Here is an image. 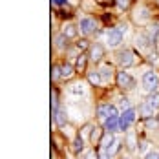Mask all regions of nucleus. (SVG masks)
Segmentation results:
<instances>
[{"label": "nucleus", "mask_w": 159, "mask_h": 159, "mask_svg": "<svg viewBox=\"0 0 159 159\" xmlns=\"http://www.w3.org/2000/svg\"><path fill=\"white\" fill-rule=\"evenodd\" d=\"M125 33H126V28L125 26H119V28H111L106 31L104 35V42L108 48H119L125 40Z\"/></svg>", "instance_id": "1"}, {"label": "nucleus", "mask_w": 159, "mask_h": 159, "mask_svg": "<svg viewBox=\"0 0 159 159\" xmlns=\"http://www.w3.org/2000/svg\"><path fill=\"white\" fill-rule=\"evenodd\" d=\"M143 90L146 93H156L159 88V75L157 71H144L143 73Z\"/></svg>", "instance_id": "2"}, {"label": "nucleus", "mask_w": 159, "mask_h": 159, "mask_svg": "<svg viewBox=\"0 0 159 159\" xmlns=\"http://www.w3.org/2000/svg\"><path fill=\"white\" fill-rule=\"evenodd\" d=\"M119 146H121V141L113 135V134H106L102 139H101V150H104V152H108V156H113L117 150H119Z\"/></svg>", "instance_id": "3"}, {"label": "nucleus", "mask_w": 159, "mask_h": 159, "mask_svg": "<svg viewBox=\"0 0 159 159\" xmlns=\"http://www.w3.org/2000/svg\"><path fill=\"white\" fill-rule=\"evenodd\" d=\"M121 113L117 110V106L115 104H110V102H101L99 106H97V117L101 119V121H106L108 117H119Z\"/></svg>", "instance_id": "4"}, {"label": "nucleus", "mask_w": 159, "mask_h": 159, "mask_svg": "<svg viewBox=\"0 0 159 159\" xmlns=\"http://www.w3.org/2000/svg\"><path fill=\"white\" fill-rule=\"evenodd\" d=\"M134 123H135V110H134V108H128V110H125L121 115H119V126H121V132H126Z\"/></svg>", "instance_id": "5"}, {"label": "nucleus", "mask_w": 159, "mask_h": 159, "mask_svg": "<svg viewBox=\"0 0 159 159\" xmlns=\"http://www.w3.org/2000/svg\"><path fill=\"white\" fill-rule=\"evenodd\" d=\"M79 31L82 35H92V33L97 31V22L95 18H92V16H82L79 20Z\"/></svg>", "instance_id": "6"}, {"label": "nucleus", "mask_w": 159, "mask_h": 159, "mask_svg": "<svg viewBox=\"0 0 159 159\" xmlns=\"http://www.w3.org/2000/svg\"><path fill=\"white\" fill-rule=\"evenodd\" d=\"M117 86L123 88V90H132L135 86V80H134V77L128 71L123 70V71H117Z\"/></svg>", "instance_id": "7"}, {"label": "nucleus", "mask_w": 159, "mask_h": 159, "mask_svg": "<svg viewBox=\"0 0 159 159\" xmlns=\"http://www.w3.org/2000/svg\"><path fill=\"white\" fill-rule=\"evenodd\" d=\"M115 61L119 66H123V68H130L132 64H134V53H132V49H121L119 53H117V57H115Z\"/></svg>", "instance_id": "8"}, {"label": "nucleus", "mask_w": 159, "mask_h": 159, "mask_svg": "<svg viewBox=\"0 0 159 159\" xmlns=\"http://www.w3.org/2000/svg\"><path fill=\"white\" fill-rule=\"evenodd\" d=\"M152 44H154V39L148 35L146 31H143V33H139L137 37H135V46L139 49H148V48H152Z\"/></svg>", "instance_id": "9"}, {"label": "nucleus", "mask_w": 159, "mask_h": 159, "mask_svg": "<svg viewBox=\"0 0 159 159\" xmlns=\"http://www.w3.org/2000/svg\"><path fill=\"white\" fill-rule=\"evenodd\" d=\"M90 61L92 62H101V59L104 57V48L99 44V42H95V44H92L90 46Z\"/></svg>", "instance_id": "10"}, {"label": "nucleus", "mask_w": 159, "mask_h": 159, "mask_svg": "<svg viewBox=\"0 0 159 159\" xmlns=\"http://www.w3.org/2000/svg\"><path fill=\"white\" fill-rule=\"evenodd\" d=\"M68 93L73 97H84L86 95V86H84V82H73L70 88H68Z\"/></svg>", "instance_id": "11"}, {"label": "nucleus", "mask_w": 159, "mask_h": 159, "mask_svg": "<svg viewBox=\"0 0 159 159\" xmlns=\"http://www.w3.org/2000/svg\"><path fill=\"white\" fill-rule=\"evenodd\" d=\"M99 73H101V77H102V80H104V84H106V82H110V80L113 79V66L108 64V62L101 64Z\"/></svg>", "instance_id": "12"}, {"label": "nucleus", "mask_w": 159, "mask_h": 159, "mask_svg": "<svg viewBox=\"0 0 159 159\" xmlns=\"http://www.w3.org/2000/svg\"><path fill=\"white\" fill-rule=\"evenodd\" d=\"M104 130H106V134L121 132V126H119V117H108V119L104 121Z\"/></svg>", "instance_id": "13"}, {"label": "nucleus", "mask_w": 159, "mask_h": 159, "mask_svg": "<svg viewBox=\"0 0 159 159\" xmlns=\"http://www.w3.org/2000/svg\"><path fill=\"white\" fill-rule=\"evenodd\" d=\"M134 18H135V22L144 24L146 20H150V13H148V9H146L144 6H139V7L135 9V15H134Z\"/></svg>", "instance_id": "14"}, {"label": "nucleus", "mask_w": 159, "mask_h": 159, "mask_svg": "<svg viewBox=\"0 0 159 159\" xmlns=\"http://www.w3.org/2000/svg\"><path fill=\"white\" fill-rule=\"evenodd\" d=\"M144 102L148 104V108L154 111V113H157L159 111V93L157 92H156V93H148V97H146Z\"/></svg>", "instance_id": "15"}, {"label": "nucleus", "mask_w": 159, "mask_h": 159, "mask_svg": "<svg viewBox=\"0 0 159 159\" xmlns=\"http://www.w3.org/2000/svg\"><path fill=\"white\" fill-rule=\"evenodd\" d=\"M68 39H75L77 37V33H79V26H75V24H71V22H68V24H64L62 26V31Z\"/></svg>", "instance_id": "16"}, {"label": "nucleus", "mask_w": 159, "mask_h": 159, "mask_svg": "<svg viewBox=\"0 0 159 159\" xmlns=\"http://www.w3.org/2000/svg\"><path fill=\"white\" fill-rule=\"evenodd\" d=\"M68 37L64 35V33H57L55 35V39H53V42H55V48L57 49H66L68 48Z\"/></svg>", "instance_id": "17"}, {"label": "nucleus", "mask_w": 159, "mask_h": 159, "mask_svg": "<svg viewBox=\"0 0 159 159\" xmlns=\"http://www.w3.org/2000/svg\"><path fill=\"white\" fill-rule=\"evenodd\" d=\"M73 71H77L71 64H61V79H70L73 75Z\"/></svg>", "instance_id": "18"}, {"label": "nucleus", "mask_w": 159, "mask_h": 159, "mask_svg": "<svg viewBox=\"0 0 159 159\" xmlns=\"http://www.w3.org/2000/svg\"><path fill=\"white\" fill-rule=\"evenodd\" d=\"M53 119H55V125H57V126H64V125H66V121H68V117H66V111L59 108V110L55 111Z\"/></svg>", "instance_id": "19"}, {"label": "nucleus", "mask_w": 159, "mask_h": 159, "mask_svg": "<svg viewBox=\"0 0 159 159\" xmlns=\"http://www.w3.org/2000/svg\"><path fill=\"white\" fill-rule=\"evenodd\" d=\"M88 80H90L93 86H102V84H104V80H102V77H101L99 71H92V73L88 75Z\"/></svg>", "instance_id": "20"}, {"label": "nucleus", "mask_w": 159, "mask_h": 159, "mask_svg": "<svg viewBox=\"0 0 159 159\" xmlns=\"http://www.w3.org/2000/svg\"><path fill=\"white\" fill-rule=\"evenodd\" d=\"M139 115H141V117H146V119H148V117H154V111L148 108V104H146L144 101L139 104Z\"/></svg>", "instance_id": "21"}, {"label": "nucleus", "mask_w": 159, "mask_h": 159, "mask_svg": "<svg viewBox=\"0 0 159 159\" xmlns=\"http://www.w3.org/2000/svg\"><path fill=\"white\" fill-rule=\"evenodd\" d=\"M126 144H128V148H130V150H135V132H132V130H130V132H128L126 134Z\"/></svg>", "instance_id": "22"}, {"label": "nucleus", "mask_w": 159, "mask_h": 159, "mask_svg": "<svg viewBox=\"0 0 159 159\" xmlns=\"http://www.w3.org/2000/svg\"><path fill=\"white\" fill-rule=\"evenodd\" d=\"M86 66V57L84 55H77V61H75V70L77 71H82Z\"/></svg>", "instance_id": "23"}, {"label": "nucleus", "mask_w": 159, "mask_h": 159, "mask_svg": "<svg viewBox=\"0 0 159 159\" xmlns=\"http://www.w3.org/2000/svg\"><path fill=\"white\" fill-rule=\"evenodd\" d=\"M90 141H92L93 144L101 141V128H97V126H95L93 130H92V134H90Z\"/></svg>", "instance_id": "24"}, {"label": "nucleus", "mask_w": 159, "mask_h": 159, "mask_svg": "<svg viewBox=\"0 0 159 159\" xmlns=\"http://www.w3.org/2000/svg\"><path fill=\"white\" fill-rule=\"evenodd\" d=\"M148 35H150V37H152V39H154V40H156V39H157V35H159V24L157 22H156V24H154V26H150V28H148Z\"/></svg>", "instance_id": "25"}, {"label": "nucleus", "mask_w": 159, "mask_h": 159, "mask_svg": "<svg viewBox=\"0 0 159 159\" xmlns=\"http://www.w3.org/2000/svg\"><path fill=\"white\" fill-rule=\"evenodd\" d=\"M82 148H84V144H82V139H80L79 135L73 139V150L75 152H82Z\"/></svg>", "instance_id": "26"}, {"label": "nucleus", "mask_w": 159, "mask_h": 159, "mask_svg": "<svg viewBox=\"0 0 159 159\" xmlns=\"http://www.w3.org/2000/svg\"><path fill=\"white\" fill-rule=\"evenodd\" d=\"M53 80H59L61 79V66H53V73H51Z\"/></svg>", "instance_id": "27"}, {"label": "nucleus", "mask_w": 159, "mask_h": 159, "mask_svg": "<svg viewBox=\"0 0 159 159\" xmlns=\"http://www.w3.org/2000/svg\"><path fill=\"white\" fill-rule=\"evenodd\" d=\"M144 159H159V152L157 150H148V154L144 156Z\"/></svg>", "instance_id": "28"}, {"label": "nucleus", "mask_w": 159, "mask_h": 159, "mask_svg": "<svg viewBox=\"0 0 159 159\" xmlns=\"http://www.w3.org/2000/svg\"><path fill=\"white\" fill-rule=\"evenodd\" d=\"M121 108H123V110H128V108H132V106H130V101H128L126 97H125V99H121Z\"/></svg>", "instance_id": "29"}, {"label": "nucleus", "mask_w": 159, "mask_h": 159, "mask_svg": "<svg viewBox=\"0 0 159 159\" xmlns=\"http://www.w3.org/2000/svg\"><path fill=\"white\" fill-rule=\"evenodd\" d=\"M86 159H99V156H95V152L93 150H90V152H86V156H84Z\"/></svg>", "instance_id": "30"}, {"label": "nucleus", "mask_w": 159, "mask_h": 159, "mask_svg": "<svg viewBox=\"0 0 159 159\" xmlns=\"http://www.w3.org/2000/svg\"><path fill=\"white\" fill-rule=\"evenodd\" d=\"M157 59H159V53H150L148 55V61L150 62H157Z\"/></svg>", "instance_id": "31"}, {"label": "nucleus", "mask_w": 159, "mask_h": 159, "mask_svg": "<svg viewBox=\"0 0 159 159\" xmlns=\"http://www.w3.org/2000/svg\"><path fill=\"white\" fill-rule=\"evenodd\" d=\"M99 159H110V156H108V152L101 150V152H99Z\"/></svg>", "instance_id": "32"}, {"label": "nucleus", "mask_w": 159, "mask_h": 159, "mask_svg": "<svg viewBox=\"0 0 159 159\" xmlns=\"http://www.w3.org/2000/svg\"><path fill=\"white\" fill-rule=\"evenodd\" d=\"M146 150H148V143H141V154H144V156H146V154H148Z\"/></svg>", "instance_id": "33"}, {"label": "nucleus", "mask_w": 159, "mask_h": 159, "mask_svg": "<svg viewBox=\"0 0 159 159\" xmlns=\"http://www.w3.org/2000/svg\"><path fill=\"white\" fill-rule=\"evenodd\" d=\"M128 2H130V0H117L119 7H128Z\"/></svg>", "instance_id": "34"}, {"label": "nucleus", "mask_w": 159, "mask_h": 159, "mask_svg": "<svg viewBox=\"0 0 159 159\" xmlns=\"http://www.w3.org/2000/svg\"><path fill=\"white\" fill-rule=\"evenodd\" d=\"M53 2H57V4H62L64 0H53Z\"/></svg>", "instance_id": "35"}, {"label": "nucleus", "mask_w": 159, "mask_h": 159, "mask_svg": "<svg viewBox=\"0 0 159 159\" xmlns=\"http://www.w3.org/2000/svg\"><path fill=\"white\" fill-rule=\"evenodd\" d=\"M125 159H128V157H125Z\"/></svg>", "instance_id": "36"}, {"label": "nucleus", "mask_w": 159, "mask_h": 159, "mask_svg": "<svg viewBox=\"0 0 159 159\" xmlns=\"http://www.w3.org/2000/svg\"><path fill=\"white\" fill-rule=\"evenodd\" d=\"M157 2H159V0H157Z\"/></svg>", "instance_id": "37"}]
</instances>
